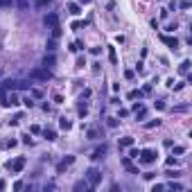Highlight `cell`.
I'll list each match as a JSON object with an SVG mask.
<instances>
[{"mask_svg":"<svg viewBox=\"0 0 192 192\" xmlns=\"http://www.w3.org/2000/svg\"><path fill=\"white\" fill-rule=\"evenodd\" d=\"M156 156H158V154L154 151V149H142L140 156H138V160L142 163V165H151V163L156 160Z\"/></svg>","mask_w":192,"mask_h":192,"instance_id":"obj_1","label":"cell"},{"mask_svg":"<svg viewBox=\"0 0 192 192\" xmlns=\"http://www.w3.org/2000/svg\"><path fill=\"white\" fill-rule=\"evenodd\" d=\"M30 77H32V79H41V81H47V79H50V70H47V68H34L32 72H30Z\"/></svg>","mask_w":192,"mask_h":192,"instance_id":"obj_2","label":"cell"},{"mask_svg":"<svg viewBox=\"0 0 192 192\" xmlns=\"http://www.w3.org/2000/svg\"><path fill=\"white\" fill-rule=\"evenodd\" d=\"M100 179H102V174H100V170H95V167H91L88 172H86V181L91 183V188H95L100 183Z\"/></svg>","mask_w":192,"mask_h":192,"instance_id":"obj_3","label":"cell"},{"mask_svg":"<svg viewBox=\"0 0 192 192\" xmlns=\"http://www.w3.org/2000/svg\"><path fill=\"white\" fill-rule=\"evenodd\" d=\"M23 167H25V158H23V156H21V158H16V160H9V163H7V170H9V172H14V174L23 172Z\"/></svg>","mask_w":192,"mask_h":192,"instance_id":"obj_4","label":"cell"},{"mask_svg":"<svg viewBox=\"0 0 192 192\" xmlns=\"http://www.w3.org/2000/svg\"><path fill=\"white\" fill-rule=\"evenodd\" d=\"M72 163H75V156H66V158L59 163V165H57V172L61 174V172H66V170H68V167L72 165Z\"/></svg>","mask_w":192,"mask_h":192,"instance_id":"obj_5","label":"cell"},{"mask_svg":"<svg viewBox=\"0 0 192 192\" xmlns=\"http://www.w3.org/2000/svg\"><path fill=\"white\" fill-rule=\"evenodd\" d=\"M160 41L165 43V45H170L172 50H176V47H179V41H176L174 36H167V34H163V36H160Z\"/></svg>","mask_w":192,"mask_h":192,"instance_id":"obj_6","label":"cell"},{"mask_svg":"<svg viewBox=\"0 0 192 192\" xmlns=\"http://www.w3.org/2000/svg\"><path fill=\"white\" fill-rule=\"evenodd\" d=\"M45 25L50 27V30H52V27H57V25H59V16H57V14H47L45 16Z\"/></svg>","mask_w":192,"mask_h":192,"instance_id":"obj_7","label":"cell"},{"mask_svg":"<svg viewBox=\"0 0 192 192\" xmlns=\"http://www.w3.org/2000/svg\"><path fill=\"white\" fill-rule=\"evenodd\" d=\"M68 12H70L72 16H79V14H81V5H79V2H70V5H68Z\"/></svg>","mask_w":192,"mask_h":192,"instance_id":"obj_8","label":"cell"},{"mask_svg":"<svg viewBox=\"0 0 192 192\" xmlns=\"http://www.w3.org/2000/svg\"><path fill=\"white\" fill-rule=\"evenodd\" d=\"M104 154H106V145H102V147H97L93 151V158L95 160H100V158H104Z\"/></svg>","mask_w":192,"mask_h":192,"instance_id":"obj_9","label":"cell"},{"mask_svg":"<svg viewBox=\"0 0 192 192\" xmlns=\"http://www.w3.org/2000/svg\"><path fill=\"white\" fill-rule=\"evenodd\" d=\"M57 63V59H54V54L50 52V54H45V59H43V66L45 68H52V66Z\"/></svg>","mask_w":192,"mask_h":192,"instance_id":"obj_10","label":"cell"},{"mask_svg":"<svg viewBox=\"0 0 192 192\" xmlns=\"http://www.w3.org/2000/svg\"><path fill=\"white\" fill-rule=\"evenodd\" d=\"M77 113H79L81 118H84L86 113H88V102H86V100H81V102H79V106H77Z\"/></svg>","mask_w":192,"mask_h":192,"instance_id":"obj_11","label":"cell"},{"mask_svg":"<svg viewBox=\"0 0 192 192\" xmlns=\"http://www.w3.org/2000/svg\"><path fill=\"white\" fill-rule=\"evenodd\" d=\"M120 147H124V149H127V147H133V138H131V136L120 138Z\"/></svg>","mask_w":192,"mask_h":192,"instance_id":"obj_12","label":"cell"},{"mask_svg":"<svg viewBox=\"0 0 192 192\" xmlns=\"http://www.w3.org/2000/svg\"><path fill=\"white\" fill-rule=\"evenodd\" d=\"M88 188H91V183H88V181H77V183H75V190H77V192L88 190Z\"/></svg>","mask_w":192,"mask_h":192,"instance_id":"obj_13","label":"cell"},{"mask_svg":"<svg viewBox=\"0 0 192 192\" xmlns=\"http://www.w3.org/2000/svg\"><path fill=\"white\" fill-rule=\"evenodd\" d=\"M59 127H61V129H66V131H68V129L72 127V122H70L68 118H59Z\"/></svg>","mask_w":192,"mask_h":192,"instance_id":"obj_14","label":"cell"},{"mask_svg":"<svg viewBox=\"0 0 192 192\" xmlns=\"http://www.w3.org/2000/svg\"><path fill=\"white\" fill-rule=\"evenodd\" d=\"M43 136H45L47 140H57V131H54V129H43Z\"/></svg>","mask_w":192,"mask_h":192,"instance_id":"obj_15","label":"cell"},{"mask_svg":"<svg viewBox=\"0 0 192 192\" xmlns=\"http://www.w3.org/2000/svg\"><path fill=\"white\" fill-rule=\"evenodd\" d=\"M165 188H170V190H174V192H181V190H183V185H181V183H174V179H172V181H170V183H167Z\"/></svg>","mask_w":192,"mask_h":192,"instance_id":"obj_16","label":"cell"},{"mask_svg":"<svg viewBox=\"0 0 192 192\" xmlns=\"http://www.w3.org/2000/svg\"><path fill=\"white\" fill-rule=\"evenodd\" d=\"M133 113H136V120H145V115H147V109H145V106H140L138 111H133Z\"/></svg>","mask_w":192,"mask_h":192,"instance_id":"obj_17","label":"cell"},{"mask_svg":"<svg viewBox=\"0 0 192 192\" xmlns=\"http://www.w3.org/2000/svg\"><path fill=\"white\" fill-rule=\"evenodd\" d=\"M109 59H111V63H113V66L118 63V54H115V47H109Z\"/></svg>","mask_w":192,"mask_h":192,"instance_id":"obj_18","label":"cell"},{"mask_svg":"<svg viewBox=\"0 0 192 192\" xmlns=\"http://www.w3.org/2000/svg\"><path fill=\"white\" fill-rule=\"evenodd\" d=\"M188 70H190V61H183V63L179 66V72L181 75H188Z\"/></svg>","mask_w":192,"mask_h":192,"instance_id":"obj_19","label":"cell"},{"mask_svg":"<svg viewBox=\"0 0 192 192\" xmlns=\"http://www.w3.org/2000/svg\"><path fill=\"white\" fill-rule=\"evenodd\" d=\"M57 50V38H50L47 41V52H54Z\"/></svg>","mask_w":192,"mask_h":192,"instance_id":"obj_20","label":"cell"},{"mask_svg":"<svg viewBox=\"0 0 192 192\" xmlns=\"http://www.w3.org/2000/svg\"><path fill=\"white\" fill-rule=\"evenodd\" d=\"M88 138H91V140H97V138H100V131H97V129H88Z\"/></svg>","mask_w":192,"mask_h":192,"instance_id":"obj_21","label":"cell"},{"mask_svg":"<svg viewBox=\"0 0 192 192\" xmlns=\"http://www.w3.org/2000/svg\"><path fill=\"white\" fill-rule=\"evenodd\" d=\"M61 36V27L57 25V27H52V38H59Z\"/></svg>","mask_w":192,"mask_h":192,"instance_id":"obj_22","label":"cell"},{"mask_svg":"<svg viewBox=\"0 0 192 192\" xmlns=\"http://www.w3.org/2000/svg\"><path fill=\"white\" fill-rule=\"evenodd\" d=\"M21 102L25 104L27 109H32V106H34V100H32V97H25V100H21Z\"/></svg>","mask_w":192,"mask_h":192,"instance_id":"obj_23","label":"cell"},{"mask_svg":"<svg viewBox=\"0 0 192 192\" xmlns=\"http://www.w3.org/2000/svg\"><path fill=\"white\" fill-rule=\"evenodd\" d=\"M158 124H160V120H151V122L145 124V129H154V127H158Z\"/></svg>","mask_w":192,"mask_h":192,"instance_id":"obj_24","label":"cell"},{"mask_svg":"<svg viewBox=\"0 0 192 192\" xmlns=\"http://www.w3.org/2000/svg\"><path fill=\"white\" fill-rule=\"evenodd\" d=\"M176 7H181V9H190V0H181V2H176Z\"/></svg>","mask_w":192,"mask_h":192,"instance_id":"obj_25","label":"cell"},{"mask_svg":"<svg viewBox=\"0 0 192 192\" xmlns=\"http://www.w3.org/2000/svg\"><path fill=\"white\" fill-rule=\"evenodd\" d=\"M84 25H86V21H75V23H72V30H81Z\"/></svg>","mask_w":192,"mask_h":192,"instance_id":"obj_26","label":"cell"},{"mask_svg":"<svg viewBox=\"0 0 192 192\" xmlns=\"http://www.w3.org/2000/svg\"><path fill=\"white\" fill-rule=\"evenodd\" d=\"M174 154H176V156H181V154H185V147H183V145H176V147H174Z\"/></svg>","mask_w":192,"mask_h":192,"instance_id":"obj_27","label":"cell"},{"mask_svg":"<svg viewBox=\"0 0 192 192\" xmlns=\"http://www.w3.org/2000/svg\"><path fill=\"white\" fill-rule=\"evenodd\" d=\"M179 176H181V172H176V170L174 172H172V170L167 172V179H179Z\"/></svg>","mask_w":192,"mask_h":192,"instance_id":"obj_28","label":"cell"},{"mask_svg":"<svg viewBox=\"0 0 192 192\" xmlns=\"http://www.w3.org/2000/svg\"><path fill=\"white\" fill-rule=\"evenodd\" d=\"M138 156H140L138 149H131V151H129V158H138Z\"/></svg>","mask_w":192,"mask_h":192,"instance_id":"obj_29","label":"cell"},{"mask_svg":"<svg viewBox=\"0 0 192 192\" xmlns=\"http://www.w3.org/2000/svg\"><path fill=\"white\" fill-rule=\"evenodd\" d=\"M30 131H32V133H41V127H38V124H32Z\"/></svg>","mask_w":192,"mask_h":192,"instance_id":"obj_30","label":"cell"},{"mask_svg":"<svg viewBox=\"0 0 192 192\" xmlns=\"http://www.w3.org/2000/svg\"><path fill=\"white\" fill-rule=\"evenodd\" d=\"M32 97H43V93L36 91V88H32Z\"/></svg>","mask_w":192,"mask_h":192,"instance_id":"obj_31","label":"cell"},{"mask_svg":"<svg viewBox=\"0 0 192 192\" xmlns=\"http://www.w3.org/2000/svg\"><path fill=\"white\" fill-rule=\"evenodd\" d=\"M109 127H118V118H109Z\"/></svg>","mask_w":192,"mask_h":192,"instance_id":"obj_32","label":"cell"},{"mask_svg":"<svg viewBox=\"0 0 192 192\" xmlns=\"http://www.w3.org/2000/svg\"><path fill=\"white\" fill-rule=\"evenodd\" d=\"M102 52V47H91V54H95V57H97Z\"/></svg>","mask_w":192,"mask_h":192,"instance_id":"obj_33","label":"cell"},{"mask_svg":"<svg viewBox=\"0 0 192 192\" xmlns=\"http://www.w3.org/2000/svg\"><path fill=\"white\" fill-rule=\"evenodd\" d=\"M16 2H18V7H21V9H25V7H27V0H16Z\"/></svg>","mask_w":192,"mask_h":192,"instance_id":"obj_34","label":"cell"},{"mask_svg":"<svg viewBox=\"0 0 192 192\" xmlns=\"http://www.w3.org/2000/svg\"><path fill=\"white\" fill-rule=\"evenodd\" d=\"M160 190H165V185H160V183H156V185H154V192H160Z\"/></svg>","mask_w":192,"mask_h":192,"instance_id":"obj_35","label":"cell"},{"mask_svg":"<svg viewBox=\"0 0 192 192\" xmlns=\"http://www.w3.org/2000/svg\"><path fill=\"white\" fill-rule=\"evenodd\" d=\"M7 5H12V0H0V7H7Z\"/></svg>","mask_w":192,"mask_h":192,"instance_id":"obj_36","label":"cell"},{"mask_svg":"<svg viewBox=\"0 0 192 192\" xmlns=\"http://www.w3.org/2000/svg\"><path fill=\"white\" fill-rule=\"evenodd\" d=\"M88 2H93V0H79V5H88Z\"/></svg>","mask_w":192,"mask_h":192,"instance_id":"obj_37","label":"cell"},{"mask_svg":"<svg viewBox=\"0 0 192 192\" xmlns=\"http://www.w3.org/2000/svg\"><path fill=\"white\" fill-rule=\"evenodd\" d=\"M47 2H50V0H38V5H47Z\"/></svg>","mask_w":192,"mask_h":192,"instance_id":"obj_38","label":"cell"}]
</instances>
